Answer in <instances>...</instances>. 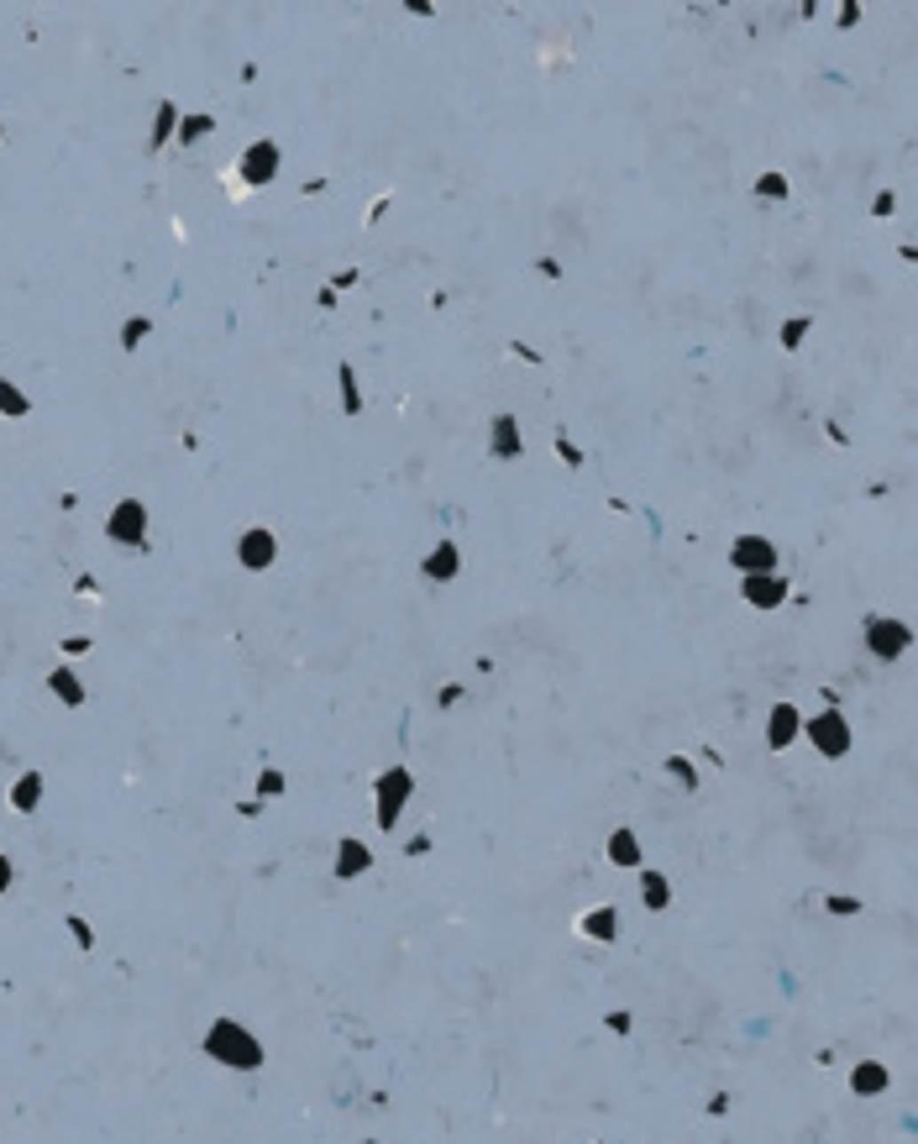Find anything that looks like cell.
<instances>
[{
    "mask_svg": "<svg viewBox=\"0 0 918 1144\" xmlns=\"http://www.w3.org/2000/svg\"><path fill=\"white\" fill-rule=\"evenodd\" d=\"M205 1050H210L216 1061L236 1066V1071H252V1066H263V1045H257L252 1034L241 1029L236 1019H216V1029L205 1034Z\"/></svg>",
    "mask_w": 918,
    "mask_h": 1144,
    "instance_id": "6da1fadb",
    "label": "cell"
},
{
    "mask_svg": "<svg viewBox=\"0 0 918 1144\" xmlns=\"http://www.w3.org/2000/svg\"><path fill=\"white\" fill-rule=\"evenodd\" d=\"M808 741L819 745L824 756H845V751H851V730H845L840 714H819V719L808 725Z\"/></svg>",
    "mask_w": 918,
    "mask_h": 1144,
    "instance_id": "7a4b0ae2",
    "label": "cell"
},
{
    "mask_svg": "<svg viewBox=\"0 0 918 1144\" xmlns=\"http://www.w3.org/2000/svg\"><path fill=\"white\" fill-rule=\"evenodd\" d=\"M404 793H409V772H400V767H394V772H389V777L378 783V824H384V830H389V824L400 819Z\"/></svg>",
    "mask_w": 918,
    "mask_h": 1144,
    "instance_id": "3957f363",
    "label": "cell"
},
{
    "mask_svg": "<svg viewBox=\"0 0 918 1144\" xmlns=\"http://www.w3.org/2000/svg\"><path fill=\"white\" fill-rule=\"evenodd\" d=\"M735 562L746 572H772V541H756V536H746V541H735Z\"/></svg>",
    "mask_w": 918,
    "mask_h": 1144,
    "instance_id": "277c9868",
    "label": "cell"
},
{
    "mask_svg": "<svg viewBox=\"0 0 918 1144\" xmlns=\"http://www.w3.org/2000/svg\"><path fill=\"white\" fill-rule=\"evenodd\" d=\"M268 562H273V536L268 530L241 536V568H268Z\"/></svg>",
    "mask_w": 918,
    "mask_h": 1144,
    "instance_id": "5b68a950",
    "label": "cell"
},
{
    "mask_svg": "<svg viewBox=\"0 0 918 1144\" xmlns=\"http://www.w3.org/2000/svg\"><path fill=\"white\" fill-rule=\"evenodd\" d=\"M273 163H279V153H273V142H257L247 158H241V173L252 179V184H268V173H273Z\"/></svg>",
    "mask_w": 918,
    "mask_h": 1144,
    "instance_id": "8992f818",
    "label": "cell"
},
{
    "mask_svg": "<svg viewBox=\"0 0 918 1144\" xmlns=\"http://www.w3.org/2000/svg\"><path fill=\"white\" fill-rule=\"evenodd\" d=\"M908 646V625H871V651L876 656H898Z\"/></svg>",
    "mask_w": 918,
    "mask_h": 1144,
    "instance_id": "52a82bcc",
    "label": "cell"
},
{
    "mask_svg": "<svg viewBox=\"0 0 918 1144\" xmlns=\"http://www.w3.org/2000/svg\"><path fill=\"white\" fill-rule=\"evenodd\" d=\"M142 504H121L115 510V520H111V536L115 541H142Z\"/></svg>",
    "mask_w": 918,
    "mask_h": 1144,
    "instance_id": "ba28073f",
    "label": "cell"
},
{
    "mask_svg": "<svg viewBox=\"0 0 918 1144\" xmlns=\"http://www.w3.org/2000/svg\"><path fill=\"white\" fill-rule=\"evenodd\" d=\"M746 599L756 604V609H777V604H782V583H777V577H750Z\"/></svg>",
    "mask_w": 918,
    "mask_h": 1144,
    "instance_id": "9c48e42d",
    "label": "cell"
},
{
    "mask_svg": "<svg viewBox=\"0 0 918 1144\" xmlns=\"http://www.w3.org/2000/svg\"><path fill=\"white\" fill-rule=\"evenodd\" d=\"M793 735H798V709H787V703H782V709L772 714V745H787Z\"/></svg>",
    "mask_w": 918,
    "mask_h": 1144,
    "instance_id": "30bf717a",
    "label": "cell"
},
{
    "mask_svg": "<svg viewBox=\"0 0 918 1144\" xmlns=\"http://www.w3.org/2000/svg\"><path fill=\"white\" fill-rule=\"evenodd\" d=\"M609 856H614V866H635L640 846H635V835H630V830H620V835L609 840Z\"/></svg>",
    "mask_w": 918,
    "mask_h": 1144,
    "instance_id": "8fae6325",
    "label": "cell"
},
{
    "mask_svg": "<svg viewBox=\"0 0 918 1144\" xmlns=\"http://www.w3.org/2000/svg\"><path fill=\"white\" fill-rule=\"evenodd\" d=\"M362 866H368V851H362L357 840H346V846H342V856H336V871H342V877H357Z\"/></svg>",
    "mask_w": 918,
    "mask_h": 1144,
    "instance_id": "7c38bea8",
    "label": "cell"
},
{
    "mask_svg": "<svg viewBox=\"0 0 918 1144\" xmlns=\"http://www.w3.org/2000/svg\"><path fill=\"white\" fill-rule=\"evenodd\" d=\"M425 572H431V577H452V572H457V546H452V541L436 546V557L425 562Z\"/></svg>",
    "mask_w": 918,
    "mask_h": 1144,
    "instance_id": "4fadbf2b",
    "label": "cell"
},
{
    "mask_svg": "<svg viewBox=\"0 0 918 1144\" xmlns=\"http://www.w3.org/2000/svg\"><path fill=\"white\" fill-rule=\"evenodd\" d=\"M37 793H43V777H37V772H27V777L16 783L11 803H16V808H32V803H37Z\"/></svg>",
    "mask_w": 918,
    "mask_h": 1144,
    "instance_id": "5bb4252c",
    "label": "cell"
},
{
    "mask_svg": "<svg viewBox=\"0 0 918 1144\" xmlns=\"http://www.w3.org/2000/svg\"><path fill=\"white\" fill-rule=\"evenodd\" d=\"M593 940H614V914L609 909H598V914H588V924H582Z\"/></svg>",
    "mask_w": 918,
    "mask_h": 1144,
    "instance_id": "9a60e30c",
    "label": "cell"
},
{
    "mask_svg": "<svg viewBox=\"0 0 918 1144\" xmlns=\"http://www.w3.org/2000/svg\"><path fill=\"white\" fill-rule=\"evenodd\" d=\"M53 693L63 703H79V698H84V687L74 683V672H53Z\"/></svg>",
    "mask_w": 918,
    "mask_h": 1144,
    "instance_id": "2e32d148",
    "label": "cell"
},
{
    "mask_svg": "<svg viewBox=\"0 0 918 1144\" xmlns=\"http://www.w3.org/2000/svg\"><path fill=\"white\" fill-rule=\"evenodd\" d=\"M876 1087H887V1071H882V1066H866V1071H856V1092H876Z\"/></svg>",
    "mask_w": 918,
    "mask_h": 1144,
    "instance_id": "e0dca14e",
    "label": "cell"
},
{
    "mask_svg": "<svg viewBox=\"0 0 918 1144\" xmlns=\"http://www.w3.org/2000/svg\"><path fill=\"white\" fill-rule=\"evenodd\" d=\"M645 903H651V909H661V903H667V882H661L656 871H645Z\"/></svg>",
    "mask_w": 918,
    "mask_h": 1144,
    "instance_id": "ac0fdd59",
    "label": "cell"
},
{
    "mask_svg": "<svg viewBox=\"0 0 918 1144\" xmlns=\"http://www.w3.org/2000/svg\"><path fill=\"white\" fill-rule=\"evenodd\" d=\"M515 447H519L515 425H510V420H499V452H515Z\"/></svg>",
    "mask_w": 918,
    "mask_h": 1144,
    "instance_id": "d6986e66",
    "label": "cell"
},
{
    "mask_svg": "<svg viewBox=\"0 0 918 1144\" xmlns=\"http://www.w3.org/2000/svg\"><path fill=\"white\" fill-rule=\"evenodd\" d=\"M0 409H11V415H21V409H27V400H21L16 389H0Z\"/></svg>",
    "mask_w": 918,
    "mask_h": 1144,
    "instance_id": "ffe728a7",
    "label": "cell"
},
{
    "mask_svg": "<svg viewBox=\"0 0 918 1144\" xmlns=\"http://www.w3.org/2000/svg\"><path fill=\"white\" fill-rule=\"evenodd\" d=\"M5 887H11V861L0 856V893H5Z\"/></svg>",
    "mask_w": 918,
    "mask_h": 1144,
    "instance_id": "44dd1931",
    "label": "cell"
}]
</instances>
